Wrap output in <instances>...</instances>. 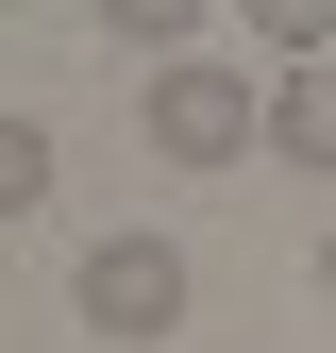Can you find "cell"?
<instances>
[{
  "mask_svg": "<svg viewBox=\"0 0 336 353\" xmlns=\"http://www.w3.org/2000/svg\"><path fill=\"white\" fill-rule=\"evenodd\" d=\"M185 303H202L185 236H84V270H67V320H84V336H118V353L185 336Z\"/></svg>",
  "mask_w": 336,
  "mask_h": 353,
  "instance_id": "6da1fadb",
  "label": "cell"
},
{
  "mask_svg": "<svg viewBox=\"0 0 336 353\" xmlns=\"http://www.w3.org/2000/svg\"><path fill=\"white\" fill-rule=\"evenodd\" d=\"M151 152H168V168H235V152H269V84L219 68V51H202V68H151Z\"/></svg>",
  "mask_w": 336,
  "mask_h": 353,
  "instance_id": "7a4b0ae2",
  "label": "cell"
},
{
  "mask_svg": "<svg viewBox=\"0 0 336 353\" xmlns=\"http://www.w3.org/2000/svg\"><path fill=\"white\" fill-rule=\"evenodd\" d=\"M269 152L336 185V68H286V84H269Z\"/></svg>",
  "mask_w": 336,
  "mask_h": 353,
  "instance_id": "3957f363",
  "label": "cell"
},
{
  "mask_svg": "<svg viewBox=\"0 0 336 353\" xmlns=\"http://www.w3.org/2000/svg\"><path fill=\"white\" fill-rule=\"evenodd\" d=\"M101 51H151V68H202V0H101Z\"/></svg>",
  "mask_w": 336,
  "mask_h": 353,
  "instance_id": "277c9868",
  "label": "cell"
},
{
  "mask_svg": "<svg viewBox=\"0 0 336 353\" xmlns=\"http://www.w3.org/2000/svg\"><path fill=\"white\" fill-rule=\"evenodd\" d=\"M252 51H269V84L319 68V51H336V0H252Z\"/></svg>",
  "mask_w": 336,
  "mask_h": 353,
  "instance_id": "5b68a950",
  "label": "cell"
},
{
  "mask_svg": "<svg viewBox=\"0 0 336 353\" xmlns=\"http://www.w3.org/2000/svg\"><path fill=\"white\" fill-rule=\"evenodd\" d=\"M51 202V135H34V118H0V219H34Z\"/></svg>",
  "mask_w": 336,
  "mask_h": 353,
  "instance_id": "8992f818",
  "label": "cell"
},
{
  "mask_svg": "<svg viewBox=\"0 0 336 353\" xmlns=\"http://www.w3.org/2000/svg\"><path fill=\"white\" fill-rule=\"evenodd\" d=\"M319 303H336V219H319Z\"/></svg>",
  "mask_w": 336,
  "mask_h": 353,
  "instance_id": "52a82bcc",
  "label": "cell"
}]
</instances>
